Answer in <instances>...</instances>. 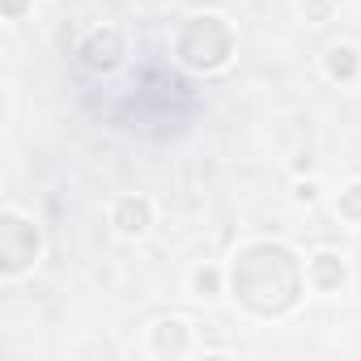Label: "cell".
Listing matches in <instances>:
<instances>
[{
    "mask_svg": "<svg viewBox=\"0 0 361 361\" xmlns=\"http://www.w3.org/2000/svg\"><path fill=\"white\" fill-rule=\"evenodd\" d=\"M85 60H90L94 68H111V64L119 60V39H115V35H98V39L85 47Z\"/></svg>",
    "mask_w": 361,
    "mask_h": 361,
    "instance_id": "1",
    "label": "cell"
},
{
    "mask_svg": "<svg viewBox=\"0 0 361 361\" xmlns=\"http://www.w3.org/2000/svg\"><path fill=\"white\" fill-rule=\"evenodd\" d=\"M340 209H344L348 217H361V188H353V192L340 200Z\"/></svg>",
    "mask_w": 361,
    "mask_h": 361,
    "instance_id": "5",
    "label": "cell"
},
{
    "mask_svg": "<svg viewBox=\"0 0 361 361\" xmlns=\"http://www.w3.org/2000/svg\"><path fill=\"white\" fill-rule=\"evenodd\" d=\"M327 68H331L336 77H353L357 60H353V51H348V47H336V51H331V60H327Z\"/></svg>",
    "mask_w": 361,
    "mask_h": 361,
    "instance_id": "4",
    "label": "cell"
},
{
    "mask_svg": "<svg viewBox=\"0 0 361 361\" xmlns=\"http://www.w3.org/2000/svg\"><path fill=\"white\" fill-rule=\"evenodd\" d=\"M314 276H319L323 285H336V281H344V268L336 264V255H319V259H314Z\"/></svg>",
    "mask_w": 361,
    "mask_h": 361,
    "instance_id": "3",
    "label": "cell"
},
{
    "mask_svg": "<svg viewBox=\"0 0 361 361\" xmlns=\"http://www.w3.org/2000/svg\"><path fill=\"white\" fill-rule=\"evenodd\" d=\"M196 289H200V293H213V289H217V272H200V276H196Z\"/></svg>",
    "mask_w": 361,
    "mask_h": 361,
    "instance_id": "6",
    "label": "cell"
},
{
    "mask_svg": "<svg viewBox=\"0 0 361 361\" xmlns=\"http://www.w3.org/2000/svg\"><path fill=\"white\" fill-rule=\"evenodd\" d=\"M145 226H149V204H145V200H123V204H119V230L140 234Z\"/></svg>",
    "mask_w": 361,
    "mask_h": 361,
    "instance_id": "2",
    "label": "cell"
}]
</instances>
